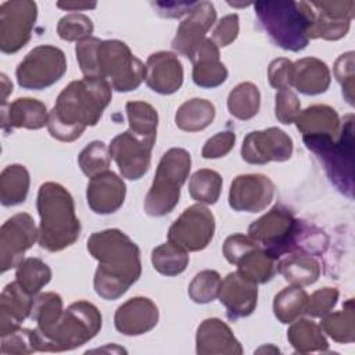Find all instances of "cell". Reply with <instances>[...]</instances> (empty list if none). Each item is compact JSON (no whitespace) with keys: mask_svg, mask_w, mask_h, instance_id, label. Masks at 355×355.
<instances>
[{"mask_svg":"<svg viewBox=\"0 0 355 355\" xmlns=\"http://www.w3.org/2000/svg\"><path fill=\"white\" fill-rule=\"evenodd\" d=\"M87 251L98 262L93 284L103 300L121 298L141 276L140 248L119 229L92 233Z\"/></svg>","mask_w":355,"mask_h":355,"instance_id":"obj_1","label":"cell"},{"mask_svg":"<svg viewBox=\"0 0 355 355\" xmlns=\"http://www.w3.org/2000/svg\"><path fill=\"white\" fill-rule=\"evenodd\" d=\"M112 98L111 83L104 78H86L67 85L49 114L47 129L51 137L71 143L94 126Z\"/></svg>","mask_w":355,"mask_h":355,"instance_id":"obj_2","label":"cell"},{"mask_svg":"<svg viewBox=\"0 0 355 355\" xmlns=\"http://www.w3.org/2000/svg\"><path fill=\"white\" fill-rule=\"evenodd\" d=\"M248 237L276 261L295 251L311 255L322 252L315 244L309 243V240H322V233L309 232V226L297 219L294 212L282 204L275 205L252 222L248 227Z\"/></svg>","mask_w":355,"mask_h":355,"instance_id":"obj_3","label":"cell"},{"mask_svg":"<svg viewBox=\"0 0 355 355\" xmlns=\"http://www.w3.org/2000/svg\"><path fill=\"white\" fill-rule=\"evenodd\" d=\"M36 208L40 216L39 244L50 252H58L72 245L80 234V222L75 214L71 193L55 182L39 187Z\"/></svg>","mask_w":355,"mask_h":355,"instance_id":"obj_4","label":"cell"},{"mask_svg":"<svg viewBox=\"0 0 355 355\" xmlns=\"http://www.w3.org/2000/svg\"><path fill=\"white\" fill-rule=\"evenodd\" d=\"M254 10L269 37L283 50L301 51L308 43L313 22L309 1H257Z\"/></svg>","mask_w":355,"mask_h":355,"instance_id":"obj_5","label":"cell"},{"mask_svg":"<svg viewBox=\"0 0 355 355\" xmlns=\"http://www.w3.org/2000/svg\"><path fill=\"white\" fill-rule=\"evenodd\" d=\"M101 324L103 318L96 305L83 300L72 302L47 333L40 334L32 329L33 348L42 352L75 349L94 338Z\"/></svg>","mask_w":355,"mask_h":355,"instance_id":"obj_6","label":"cell"},{"mask_svg":"<svg viewBox=\"0 0 355 355\" xmlns=\"http://www.w3.org/2000/svg\"><path fill=\"white\" fill-rule=\"evenodd\" d=\"M305 147L320 161L331 183L354 197V114L343 118L338 136H302Z\"/></svg>","mask_w":355,"mask_h":355,"instance_id":"obj_7","label":"cell"},{"mask_svg":"<svg viewBox=\"0 0 355 355\" xmlns=\"http://www.w3.org/2000/svg\"><path fill=\"white\" fill-rule=\"evenodd\" d=\"M191 157L180 147L169 148L159 159L154 180L144 198V211L150 216H164L173 211L180 189L189 178Z\"/></svg>","mask_w":355,"mask_h":355,"instance_id":"obj_8","label":"cell"},{"mask_svg":"<svg viewBox=\"0 0 355 355\" xmlns=\"http://www.w3.org/2000/svg\"><path fill=\"white\" fill-rule=\"evenodd\" d=\"M97 78L111 80L116 92L136 90L146 79V65L132 54L125 42L110 39L101 40L96 50Z\"/></svg>","mask_w":355,"mask_h":355,"instance_id":"obj_9","label":"cell"},{"mask_svg":"<svg viewBox=\"0 0 355 355\" xmlns=\"http://www.w3.org/2000/svg\"><path fill=\"white\" fill-rule=\"evenodd\" d=\"M67 72V58L61 49L42 44L32 49L15 69L22 89L43 90L57 83Z\"/></svg>","mask_w":355,"mask_h":355,"instance_id":"obj_10","label":"cell"},{"mask_svg":"<svg viewBox=\"0 0 355 355\" xmlns=\"http://www.w3.org/2000/svg\"><path fill=\"white\" fill-rule=\"evenodd\" d=\"M37 18V6L31 0H8L0 6V50L14 54L28 44Z\"/></svg>","mask_w":355,"mask_h":355,"instance_id":"obj_11","label":"cell"},{"mask_svg":"<svg viewBox=\"0 0 355 355\" xmlns=\"http://www.w3.org/2000/svg\"><path fill=\"white\" fill-rule=\"evenodd\" d=\"M215 233V216L202 204L186 208L168 230V241L186 251H201L208 247Z\"/></svg>","mask_w":355,"mask_h":355,"instance_id":"obj_12","label":"cell"},{"mask_svg":"<svg viewBox=\"0 0 355 355\" xmlns=\"http://www.w3.org/2000/svg\"><path fill=\"white\" fill-rule=\"evenodd\" d=\"M37 239L39 230L29 214L19 212L8 218L0 227V272L17 268Z\"/></svg>","mask_w":355,"mask_h":355,"instance_id":"obj_13","label":"cell"},{"mask_svg":"<svg viewBox=\"0 0 355 355\" xmlns=\"http://www.w3.org/2000/svg\"><path fill=\"white\" fill-rule=\"evenodd\" d=\"M291 137L279 128L250 132L241 144V158L251 165H263L270 161L284 162L293 155Z\"/></svg>","mask_w":355,"mask_h":355,"instance_id":"obj_14","label":"cell"},{"mask_svg":"<svg viewBox=\"0 0 355 355\" xmlns=\"http://www.w3.org/2000/svg\"><path fill=\"white\" fill-rule=\"evenodd\" d=\"M313 11V22L308 32L311 39L340 40L351 26L354 18L355 3L352 0L344 1H309Z\"/></svg>","mask_w":355,"mask_h":355,"instance_id":"obj_15","label":"cell"},{"mask_svg":"<svg viewBox=\"0 0 355 355\" xmlns=\"http://www.w3.org/2000/svg\"><path fill=\"white\" fill-rule=\"evenodd\" d=\"M154 144L144 141L129 130L115 136L110 146V155L116 162L122 178L128 180H139L151 165V150Z\"/></svg>","mask_w":355,"mask_h":355,"instance_id":"obj_16","label":"cell"},{"mask_svg":"<svg viewBox=\"0 0 355 355\" xmlns=\"http://www.w3.org/2000/svg\"><path fill=\"white\" fill-rule=\"evenodd\" d=\"M275 184L261 173L239 175L229 189V205L237 212H261L273 200Z\"/></svg>","mask_w":355,"mask_h":355,"instance_id":"obj_17","label":"cell"},{"mask_svg":"<svg viewBox=\"0 0 355 355\" xmlns=\"http://www.w3.org/2000/svg\"><path fill=\"white\" fill-rule=\"evenodd\" d=\"M216 21V11L211 1H197L196 7L179 24L172 40V49L190 58L197 46L205 39V33Z\"/></svg>","mask_w":355,"mask_h":355,"instance_id":"obj_18","label":"cell"},{"mask_svg":"<svg viewBox=\"0 0 355 355\" xmlns=\"http://www.w3.org/2000/svg\"><path fill=\"white\" fill-rule=\"evenodd\" d=\"M125 196L126 184L112 171L94 175L87 183L86 200L94 214L110 215L116 212L123 205Z\"/></svg>","mask_w":355,"mask_h":355,"instance_id":"obj_19","label":"cell"},{"mask_svg":"<svg viewBox=\"0 0 355 355\" xmlns=\"http://www.w3.org/2000/svg\"><path fill=\"white\" fill-rule=\"evenodd\" d=\"M219 301L225 305L227 318L237 320L250 316L258 302V287L254 282L241 276L237 270L230 272L220 284Z\"/></svg>","mask_w":355,"mask_h":355,"instance_id":"obj_20","label":"cell"},{"mask_svg":"<svg viewBox=\"0 0 355 355\" xmlns=\"http://www.w3.org/2000/svg\"><path fill=\"white\" fill-rule=\"evenodd\" d=\"M159 319L158 306L147 297H133L118 306L115 329L123 336H141L153 330Z\"/></svg>","mask_w":355,"mask_h":355,"instance_id":"obj_21","label":"cell"},{"mask_svg":"<svg viewBox=\"0 0 355 355\" xmlns=\"http://www.w3.org/2000/svg\"><path fill=\"white\" fill-rule=\"evenodd\" d=\"M146 83L158 94L176 93L183 85L182 62L171 51L150 54L146 62Z\"/></svg>","mask_w":355,"mask_h":355,"instance_id":"obj_22","label":"cell"},{"mask_svg":"<svg viewBox=\"0 0 355 355\" xmlns=\"http://www.w3.org/2000/svg\"><path fill=\"white\" fill-rule=\"evenodd\" d=\"M196 352L198 355H241L243 347L223 320L208 318L197 327Z\"/></svg>","mask_w":355,"mask_h":355,"instance_id":"obj_23","label":"cell"},{"mask_svg":"<svg viewBox=\"0 0 355 355\" xmlns=\"http://www.w3.org/2000/svg\"><path fill=\"white\" fill-rule=\"evenodd\" d=\"M193 62V82L202 89H214L227 79V69L220 61L219 47L205 37L189 58Z\"/></svg>","mask_w":355,"mask_h":355,"instance_id":"obj_24","label":"cell"},{"mask_svg":"<svg viewBox=\"0 0 355 355\" xmlns=\"http://www.w3.org/2000/svg\"><path fill=\"white\" fill-rule=\"evenodd\" d=\"M49 111L44 103L32 97H21L1 107V128L4 132L14 128L24 129H42L47 126Z\"/></svg>","mask_w":355,"mask_h":355,"instance_id":"obj_25","label":"cell"},{"mask_svg":"<svg viewBox=\"0 0 355 355\" xmlns=\"http://www.w3.org/2000/svg\"><path fill=\"white\" fill-rule=\"evenodd\" d=\"M33 295L26 293L18 282L8 283L0 294V336H6L21 327L31 316Z\"/></svg>","mask_w":355,"mask_h":355,"instance_id":"obj_26","label":"cell"},{"mask_svg":"<svg viewBox=\"0 0 355 355\" xmlns=\"http://www.w3.org/2000/svg\"><path fill=\"white\" fill-rule=\"evenodd\" d=\"M330 69L316 57H305L293 62L291 87L305 96L324 93L330 86Z\"/></svg>","mask_w":355,"mask_h":355,"instance_id":"obj_27","label":"cell"},{"mask_svg":"<svg viewBox=\"0 0 355 355\" xmlns=\"http://www.w3.org/2000/svg\"><path fill=\"white\" fill-rule=\"evenodd\" d=\"M302 136H338L341 121L337 111L326 104H315L302 110L295 118Z\"/></svg>","mask_w":355,"mask_h":355,"instance_id":"obj_28","label":"cell"},{"mask_svg":"<svg viewBox=\"0 0 355 355\" xmlns=\"http://www.w3.org/2000/svg\"><path fill=\"white\" fill-rule=\"evenodd\" d=\"M277 272L290 284L305 287L319 279L320 265L311 254L295 251L287 254V257L279 262Z\"/></svg>","mask_w":355,"mask_h":355,"instance_id":"obj_29","label":"cell"},{"mask_svg":"<svg viewBox=\"0 0 355 355\" xmlns=\"http://www.w3.org/2000/svg\"><path fill=\"white\" fill-rule=\"evenodd\" d=\"M287 340L295 352H326L329 343L323 334L320 324L309 319H295L287 330Z\"/></svg>","mask_w":355,"mask_h":355,"instance_id":"obj_30","label":"cell"},{"mask_svg":"<svg viewBox=\"0 0 355 355\" xmlns=\"http://www.w3.org/2000/svg\"><path fill=\"white\" fill-rule=\"evenodd\" d=\"M215 105L205 98L184 101L175 114V123L184 132H200L208 128L215 119Z\"/></svg>","mask_w":355,"mask_h":355,"instance_id":"obj_31","label":"cell"},{"mask_svg":"<svg viewBox=\"0 0 355 355\" xmlns=\"http://www.w3.org/2000/svg\"><path fill=\"white\" fill-rule=\"evenodd\" d=\"M31 178L21 164H11L0 175V201L4 207H14L26 200Z\"/></svg>","mask_w":355,"mask_h":355,"instance_id":"obj_32","label":"cell"},{"mask_svg":"<svg viewBox=\"0 0 355 355\" xmlns=\"http://www.w3.org/2000/svg\"><path fill=\"white\" fill-rule=\"evenodd\" d=\"M126 114L129 122V132L136 137L155 143L157 128H158V112L146 101H128Z\"/></svg>","mask_w":355,"mask_h":355,"instance_id":"obj_33","label":"cell"},{"mask_svg":"<svg viewBox=\"0 0 355 355\" xmlns=\"http://www.w3.org/2000/svg\"><path fill=\"white\" fill-rule=\"evenodd\" d=\"M237 272L255 284H265L277 272L276 259L266 254L261 247H255L239 259Z\"/></svg>","mask_w":355,"mask_h":355,"instance_id":"obj_34","label":"cell"},{"mask_svg":"<svg viewBox=\"0 0 355 355\" xmlns=\"http://www.w3.org/2000/svg\"><path fill=\"white\" fill-rule=\"evenodd\" d=\"M320 327L330 338L340 344H351L355 340V316L354 298H348L343 309L338 312H329L322 318Z\"/></svg>","mask_w":355,"mask_h":355,"instance_id":"obj_35","label":"cell"},{"mask_svg":"<svg viewBox=\"0 0 355 355\" xmlns=\"http://www.w3.org/2000/svg\"><path fill=\"white\" fill-rule=\"evenodd\" d=\"M308 297L309 295L301 286L294 284L279 291L273 300V313L276 319L283 324H288L301 318V315L305 313Z\"/></svg>","mask_w":355,"mask_h":355,"instance_id":"obj_36","label":"cell"},{"mask_svg":"<svg viewBox=\"0 0 355 355\" xmlns=\"http://www.w3.org/2000/svg\"><path fill=\"white\" fill-rule=\"evenodd\" d=\"M229 112L240 119L248 121L254 118L261 107V93L258 87L251 82L239 83L227 96Z\"/></svg>","mask_w":355,"mask_h":355,"instance_id":"obj_37","label":"cell"},{"mask_svg":"<svg viewBox=\"0 0 355 355\" xmlns=\"http://www.w3.org/2000/svg\"><path fill=\"white\" fill-rule=\"evenodd\" d=\"M64 312L62 298L60 294L49 291L33 298L31 319L36 322L35 330L40 334L47 333L60 320Z\"/></svg>","mask_w":355,"mask_h":355,"instance_id":"obj_38","label":"cell"},{"mask_svg":"<svg viewBox=\"0 0 355 355\" xmlns=\"http://www.w3.org/2000/svg\"><path fill=\"white\" fill-rule=\"evenodd\" d=\"M15 280L26 293L36 295L51 280V269L40 258H25L15 269Z\"/></svg>","mask_w":355,"mask_h":355,"instance_id":"obj_39","label":"cell"},{"mask_svg":"<svg viewBox=\"0 0 355 355\" xmlns=\"http://www.w3.org/2000/svg\"><path fill=\"white\" fill-rule=\"evenodd\" d=\"M154 269L164 276H178L189 265V254L184 248L168 241L155 247L151 252Z\"/></svg>","mask_w":355,"mask_h":355,"instance_id":"obj_40","label":"cell"},{"mask_svg":"<svg viewBox=\"0 0 355 355\" xmlns=\"http://www.w3.org/2000/svg\"><path fill=\"white\" fill-rule=\"evenodd\" d=\"M222 183V176L216 171L207 168L198 169L190 178L189 193L197 202L212 205L220 197Z\"/></svg>","mask_w":355,"mask_h":355,"instance_id":"obj_41","label":"cell"},{"mask_svg":"<svg viewBox=\"0 0 355 355\" xmlns=\"http://www.w3.org/2000/svg\"><path fill=\"white\" fill-rule=\"evenodd\" d=\"M222 279L216 270L205 269L198 272L189 284V297L196 304H208L219 297Z\"/></svg>","mask_w":355,"mask_h":355,"instance_id":"obj_42","label":"cell"},{"mask_svg":"<svg viewBox=\"0 0 355 355\" xmlns=\"http://www.w3.org/2000/svg\"><path fill=\"white\" fill-rule=\"evenodd\" d=\"M78 164L80 171L89 176L93 178L94 175L108 171L111 164V155L110 150L105 146L104 141L94 140L89 143L78 155Z\"/></svg>","mask_w":355,"mask_h":355,"instance_id":"obj_43","label":"cell"},{"mask_svg":"<svg viewBox=\"0 0 355 355\" xmlns=\"http://www.w3.org/2000/svg\"><path fill=\"white\" fill-rule=\"evenodd\" d=\"M93 31V22L85 14H67L57 24V33L65 42H80L90 37Z\"/></svg>","mask_w":355,"mask_h":355,"instance_id":"obj_44","label":"cell"},{"mask_svg":"<svg viewBox=\"0 0 355 355\" xmlns=\"http://www.w3.org/2000/svg\"><path fill=\"white\" fill-rule=\"evenodd\" d=\"M354 51L341 54L334 62V76L343 87V96L349 105H354V78H355V62Z\"/></svg>","mask_w":355,"mask_h":355,"instance_id":"obj_45","label":"cell"},{"mask_svg":"<svg viewBox=\"0 0 355 355\" xmlns=\"http://www.w3.org/2000/svg\"><path fill=\"white\" fill-rule=\"evenodd\" d=\"M338 290L336 287H323L308 297L305 315L311 318H323L336 306L338 300Z\"/></svg>","mask_w":355,"mask_h":355,"instance_id":"obj_46","label":"cell"},{"mask_svg":"<svg viewBox=\"0 0 355 355\" xmlns=\"http://www.w3.org/2000/svg\"><path fill=\"white\" fill-rule=\"evenodd\" d=\"M301 111V103L291 89L277 90L275 96V115L283 125H290L295 121Z\"/></svg>","mask_w":355,"mask_h":355,"instance_id":"obj_47","label":"cell"},{"mask_svg":"<svg viewBox=\"0 0 355 355\" xmlns=\"http://www.w3.org/2000/svg\"><path fill=\"white\" fill-rule=\"evenodd\" d=\"M100 39L90 36L76 43L75 53L79 68L86 78H97L96 73V50L100 44Z\"/></svg>","mask_w":355,"mask_h":355,"instance_id":"obj_48","label":"cell"},{"mask_svg":"<svg viewBox=\"0 0 355 355\" xmlns=\"http://www.w3.org/2000/svg\"><path fill=\"white\" fill-rule=\"evenodd\" d=\"M1 354H32L36 352L32 343V329H17L1 336Z\"/></svg>","mask_w":355,"mask_h":355,"instance_id":"obj_49","label":"cell"},{"mask_svg":"<svg viewBox=\"0 0 355 355\" xmlns=\"http://www.w3.org/2000/svg\"><path fill=\"white\" fill-rule=\"evenodd\" d=\"M234 143H236V133L233 130L219 132L205 141L201 150V155L205 159H215V158L225 157L233 150Z\"/></svg>","mask_w":355,"mask_h":355,"instance_id":"obj_50","label":"cell"},{"mask_svg":"<svg viewBox=\"0 0 355 355\" xmlns=\"http://www.w3.org/2000/svg\"><path fill=\"white\" fill-rule=\"evenodd\" d=\"M255 247L258 245L248 236L241 233H234L225 240L222 251L226 261L232 265H236L241 257H244L248 251H251Z\"/></svg>","mask_w":355,"mask_h":355,"instance_id":"obj_51","label":"cell"},{"mask_svg":"<svg viewBox=\"0 0 355 355\" xmlns=\"http://www.w3.org/2000/svg\"><path fill=\"white\" fill-rule=\"evenodd\" d=\"M239 35V15L229 14L219 19L214 32H212V42L218 47H226L236 40Z\"/></svg>","mask_w":355,"mask_h":355,"instance_id":"obj_52","label":"cell"},{"mask_svg":"<svg viewBox=\"0 0 355 355\" xmlns=\"http://www.w3.org/2000/svg\"><path fill=\"white\" fill-rule=\"evenodd\" d=\"M291 68L293 61L288 58H276L268 67V79L272 87L276 90L291 87Z\"/></svg>","mask_w":355,"mask_h":355,"instance_id":"obj_53","label":"cell"},{"mask_svg":"<svg viewBox=\"0 0 355 355\" xmlns=\"http://www.w3.org/2000/svg\"><path fill=\"white\" fill-rule=\"evenodd\" d=\"M197 1H171V3H153V6L158 10L157 12L162 17L168 18H179L184 14H190V11L196 7Z\"/></svg>","mask_w":355,"mask_h":355,"instance_id":"obj_54","label":"cell"},{"mask_svg":"<svg viewBox=\"0 0 355 355\" xmlns=\"http://www.w3.org/2000/svg\"><path fill=\"white\" fill-rule=\"evenodd\" d=\"M96 3H83V1H58L57 7L65 11H83L96 8Z\"/></svg>","mask_w":355,"mask_h":355,"instance_id":"obj_55","label":"cell"},{"mask_svg":"<svg viewBox=\"0 0 355 355\" xmlns=\"http://www.w3.org/2000/svg\"><path fill=\"white\" fill-rule=\"evenodd\" d=\"M1 87H3V98H1V103H3V105H6L8 93H12V83L8 80V78H7L4 73H1Z\"/></svg>","mask_w":355,"mask_h":355,"instance_id":"obj_56","label":"cell"}]
</instances>
